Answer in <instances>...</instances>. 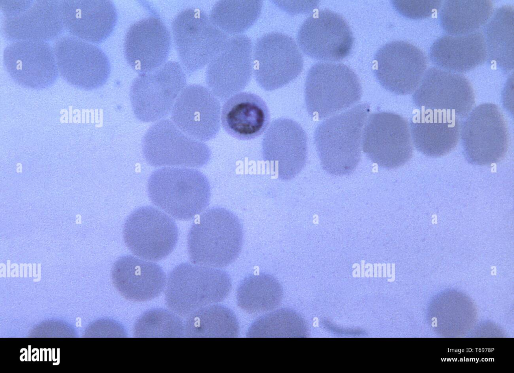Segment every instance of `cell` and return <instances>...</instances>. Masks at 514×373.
<instances>
[{"label": "cell", "mask_w": 514, "mask_h": 373, "mask_svg": "<svg viewBox=\"0 0 514 373\" xmlns=\"http://www.w3.org/2000/svg\"><path fill=\"white\" fill-rule=\"evenodd\" d=\"M493 6L488 1H449L440 12L444 30L454 35L469 34L482 26L490 17Z\"/></svg>", "instance_id": "30"}, {"label": "cell", "mask_w": 514, "mask_h": 373, "mask_svg": "<svg viewBox=\"0 0 514 373\" xmlns=\"http://www.w3.org/2000/svg\"><path fill=\"white\" fill-rule=\"evenodd\" d=\"M432 62L450 72H464L481 64L487 55L485 39L475 32L463 35L445 36L430 48Z\"/></svg>", "instance_id": "27"}, {"label": "cell", "mask_w": 514, "mask_h": 373, "mask_svg": "<svg viewBox=\"0 0 514 373\" xmlns=\"http://www.w3.org/2000/svg\"><path fill=\"white\" fill-rule=\"evenodd\" d=\"M174 220L152 206L141 207L132 212L125 221L123 237L128 249L141 258L158 261L174 250L178 240Z\"/></svg>", "instance_id": "11"}, {"label": "cell", "mask_w": 514, "mask_h": 373, "mask_svg": "<svg viewBox=\"0 0 514 373\" xmlns=\"http://www.w3.org/2000/svg\"><path fill=\"white\" fill-rule=\"evenodd\" d=\"M361 94L358 77L344 64L318 62L307 73L305 105L313 118L324 119L346 109L359 101Z\"/></svg>", "instance_id": "5"}, {"label": "cell", "mask_w": 514, "mask_h": 373, "mask_svg": "<svg viewBox=\"0 0 514 373\" xmlns=\"http://www.w3.org/2000/svg\"><path fill=\"white\" fill-rule=\"evenodd\" d=\"M460 136L466 160L470 164L487 165L499 162L509 146L504 118L493 104H481L462 122Z\"/></svg>", "instance_id": "6"}, {"label": "cell", "mask_w": 514, "mask_h": 373, "mask_svg": "<svg viewBox=\"0 0 514 373\" xmlns=\"http://www.w3.org/2000/svg\"><path fill=\"white\" fill-rule=\"evenodd\" d=\"M255 81L266 91L281 88L295 79L303 67L300 48L290 36L278 32L266 33L255 42L252 52Z\"/></svg>", "instance_id": "10"}, {"label": "cell", "mask_w": 514, "mask_h": 373, "mask_svg": "<svg viewBox=\"0 0 514 373\" xmlns=\"http://www.w3.org/2000/svg\"><path fill=\"white\" fill-rule=\"evenodd\" d=\"M370 107L367 103L330 117L316 127L314 142L323 169L333 175H348L361 156L363 127Z\"/></svg>", "instance_id": "2"}, {"label": "cell", "mask_w": 514, "mask_h": 373, "mask_svg": "<svg viewBox=\"0 0 514 373\" xmlns=\"http://www.w3.org/2000/svg\"><path fill=\"white\" fill-rule=\"evenodd\" d=\"M165 301L177 315L188 317L205 306L224 300L232 287L231 278L219 268L188 262L175 266L166 283Z\"/></svg>", "instance_id": "4"}, {"label": "cell", "mask_w": 514, "mask_h": 373, "mask_svg": "<svg viewBox=\"0 0 514 373\" xmlns=\"http://www.w3.org/2000/svg\"><path fill=\"white\" fill-rule=\"evenodd\" d=\"M299 47L314 59L335 61L351 52L354 38L344 19L329 10L318 11L308 17L297 33Z\"/></svg>", "instance_id": "16"}, {"label": "cell", "mask_w": 514, "mask_h": 373, "mask_svg": "<svg viewBox=\"0 0 514 373\" xmlns=\"http://www.w3.org/2000/svg\"><path fill=\"white\" fill-rule=\"evenodd\" d=\"M273 3L280 9L290 15H295L310 11L315 1H273Z\"/></svg>", "instance_id": "35"}, {"label": "cell", "mask_w": 514, "mask_h": 373, "mask_svg": "<svg viewBox=\"0 0 514 373\" xmlns=\"http://www.w3.org/2000/svg\"><path fill=\"white\" fill-rule=\"evenodd\" d=\"M410 122L412 140L416 149L430 157H439L457 145L462 120L442 113L420 110Z\"/></svg>", "instance_id": "25"}, {"label": "cell", "mask_w": 514, "mask_h": 373, "mask_svg": "<svg viewBox=\"0 0 514 373\" xmlns=\"http://www.w3.org/2000/svg\"><path fill=\"white\" fill-rule=\"evenodd\" d=\"M60 8L66 31L73 36L92 44L107 39L116 24V9L110 1H61Z\"/></svg>", "instance_id": "23"}, {"label": "cell", "mask_w": 514, "mask_h": 373, "mask_svg": "<svg viewBox=\"0 0 514 373\" xmlns=\"http://www.w3.org/2000/svg\"><path fill=\"white\" fill-rule=\"evenodd\" d=\"M243 227L232 212L210 208L194 221L188 233L187 248L194 264L221 268L239 256L243 243Z\"/></svg>", "instance_id": "1"}, {"label": "cell", "mask_w": 514, "mask_h": 373, "mask_svg": "<svg viewBox=\"0 0 514 373\" xmlns=\"http://www.w3.org/2000/svg\"><path fill=\"white\" fill-rule=\"evenodd\" d=\"M142 151L146 161L155 167H200L211 157L205 144L186 135L168 119L157 122L146 131Z\"/></svg>", "instance_id": "9"}, {"label": "cell", "mask_w": 514, "mask_h": 373, "mask_svg": "<svg viewBox=\"0 0 514 373\" xmlns=\"http://www.w3.org/2000/svg\"><path fill=\"white\" fill-rule=\"evenodd\" d=\"M171 46V37L166 25L158 17H149L128 29L124 38V57L136 71L148 72L165 63Z\"/></svg>", "instance_id": "22"}, {"label": "cell", "mask_w": 514, "mask_h": 373, "mask_svg": "<svg viewBox=\"0 0 514 373\" xmlns=\"http://www.w3.org/2000/svg\"><path fill=\"white\" fill-rule=\"evenodd\" d=\"M252 52V43L247 36L234 35L208 64L206 82L218 99L226 101L249 83L253 71Z\"/></svg>", "instance_id": "17"}, {"label": "cell", "mask_w": 514, "mask_h": 373, "mask_svg": "<svg viewBox=\"0 0 514 373\" xmlns=\"http://www.w3.org/2000/svg\"><path fill=\"white\" fill-rule=\"evenodd\" d=\"M149 197L172 217L189 220L203 212L211 196L208 179L200 171L184 167H163L154 171L147 184Z\"/></svg>", "instance_id": "3"}, {"label": "cell", "mask_w": 514, "mask_h": 373, "mask_svg": "<svg viewBox=\"0 0 514 373\" xmlns=\"http://www.w3.org/2000/svg\"><path fill=\"white\" fill-rule=\"evenodd\" d=\"M112 278L119 293L136 302L157 297L167 283L165 272L159 264L130 255L121 256L115 262Z\"/></svg>", "instance_id": "24"}, {"label": "cell", "mask_w": 514, "mask_h": 373, "mask_svg": "<svg viewBox=\"0 0 514 373\" xmlns=\"http://www.w3.org/2000/svg\"><path fill=\"white\" fill-rule=\"evenodd\" d=\"M262 155L279 179H293L306 164L307 138L305 131L292 119L275 120L264 136Z\"/></svg>", "instance_id": "19"}, {"label": "cell", "mask_w": 514, "mask_h": 373, "mask_svg": "<svg viewBox=\"0 0 514 373\" xmlns=\"http://www.w3.org/2000/svg\"><path fill=\"white\" fill-rule=\"evenodd\" d=\"M420 110L443 113L462 120L475 102L473 90L465 77L436 68L425 72L413 96Z\"/></svg>", "instance_id": "15"}, {"label": "cell", "mask_w": 514, "mask_h": 373, "mask_svg": "<svg viewBox=\"0 0 514 373\" xmlns=\"http://www.w3.org/2000/svg\"><path fill=\"white\" fill-rule=\"evenodd\" d=\"M54 51L59 73L71 85L90 90L102 86L107 80L109 61L98 46L73 36H65L55 43Z\"/></svg>", "instance_id": "14"}, {"label": "cell", "mask_w": 514, "mask_h": 373, "mask_svg": "<svg viewBox=\"0 0 514 373\" xmlns=\"http://www.w3.org/2000/svg\"><path fill=\"white\" fill-rule=\"evenodd\" d=\"M283 289L273 275L260 273L244 277L236 291L237 305L250 314L271 311L281 303Z\"/></svg>", "instance_id": "28"}, {"label": "cell", "mask_w": 514, "mask_h": 373, "mask_svg": "<svg viewBox=\"0 0 514 373\" xmlns=\"http://www.w3.org/2000/svg\"><path fill=\"white\" fill-rule=\"evenodd\" d=\"M303 323L298 314L283 308L265 315L249 327L248 337H294L301 336Z\"/></svg>", "instance_id": "33"}, {"label": "cell", "mask_w": 514, "mask_h": 373, "mask_svg": "<svg viewBox=\"0 0 514 373\" xmlns=\"http://www.w3.org/2000/svg\"><path fill=\"white\" fill-rule=\"evenodd\" d=\"M262 7V1H219L212 7L209 17L221 31L236 35L255 23Z\"/></svg>", "instance_id": "32"}, {"label": "cell", "mask_w": 514, "mask_h": 373, "mask_svg": "<svg viewBox=\"0 0 514 373\" xmlns=\"http://www.w3.org/2000/svg\"><path fill=\"white\" fill-rule=\"evenodd\" d=\"M172 30L180 61L188 73L208 64L228 39L204 12L195 8L179 13L172 22Z\"/></svg>", "instance_id": "7"}, {"label": "cell", "mask_w": 514, "mask_h": 373, "mask_svg": "<svg viewBox=\"0 0 514 373\" xmlns=\"http://www.w3.org/2000/svg\"><path fill=\"white\" fill-rule=\"evenodd\" d=\"M374 72L387 90L407 95L419 86L425 73L427 60L416 46L405 41L387 43L376 52Z\"/></svg>", "instance_id": "18"}, {"label": "cell", "mask_w": 514, "mask_h": 373, "mask_svg": "<svg viewBox=\"0 0 514 373\" xmlns=\"http://www.w3.org/2000/svg\"><path fill=\"white\" fill-rule=\"evenodd\" d=\"M5 37L13 42H47L59 36L63 25L58 1H1Z\"/></svg>", "instance_id": "13"}, {"label": "cell", "mask_w": 514, "mask_h": 373, "mask_svg": "<svg viewBox=\"0 0 514 373\" xmlns=\"http://www.w3.org/2000/svg\"><path fill=\"white\" fill-rule=\"evenodd\" d=\"M362 150L378 166L393 169L412 157V140L407 121L397 114L380 112L370 115L361 140Z\"/></svg>", "instance_id": "12"}, {"label": "cell", "mask_w": 514, "mask_h": 373, "mask_svg": "<svg viewBox=\"0 0 514 373\" xmlns=\"http://www.w3.org/2000/svg\"><path fill=\"white\" fill-rule=\"evenodd\" d=\"M221 106L218 99L199 84L185 87L171 111L172 121L183 133L203 142L214 138L220 126Z\"/></svg>", "instance_id": "21"}, {"label": "cell", "mask_w": 514, "mask_h": 373, "mask_svg": "<svg viewBox=\"0 0 514 373\" xmlns=\"http://www.w3.org/2000/svg\"><path fill=\"white\" fill-rule=\"evenodd\" d=\"M177 315L165 309L150 310L137 322L135 334L138 337L182 336L184 334V326Z\"/></svg>", "instance_id": "34"}, {"label": "cell", "mask_w": 514, "mask_h": 373, "mask_svg": "<svg viewBox=\"0 0 514 373\" xmlns=\"http://www.w3.org/2000/svg\"><path fill=\"white\" fill-rule=\"evenodd\" d=\"M3 60L13 80L26 88H47L52 85L58 76L54 49L46 42H13L5 48Z\"/></svg>", "instance_id": "20"}, {"label": "cell", "mask_w": 514, "mask_h": 373, "mask_svg": "<svg viewBox=\"0 0 514 373\" xmlns=\"http://www.w3.org/2000/svg\"><path fill=\"white\" fill-rule=\"evenodd\" d=\"M186 83L185 72L175 61H168L155 70L140 73L133 81L130 92L135 116L143 122L159 121L165 118Z\"/></svg>", "instance_id": "8"}, {"label": "cell", "mask_w": 514, "mask_h": 373, "mask_svg": "<svg viewBox=\"0 0 514 373\" xmlns=\"http://www.w3.org/2000/svg\"><path fill=\"white\" fill-rule=\"evenodd\" d=\"M239 331L234 312L216 304L193 312L187 317L184 325V334L189 337H236Z\"/></svg>", "instance_id": "29"}, {"label": "cell", "mask_w": 514, "mask_h": 373, "mask_svg": "<svg viewBox=\"0 0 514 373\" xmlns=\"http://www.w3.org/2000/svg\"><path fill=\"white\" fill-rule=\"evenodd\" d=\"M270 112L265 102L258 95L240 92L227 99L222 107L221 121L225 131L241 140H251L266 130Z\"/></svg>", "instance_id": "26"}, {"label": "cell", "mask_w": 514, "mask_h": 373, "mask_svg": "<svg viewBox=\"0 0 514 373\" xmlns=\"http://www.w3.org/2000/svg\"><path fill=\"white\" fill-rule=\"evenodd\" d=\"M488 54L502 70L513 67V10L504 6L496 11L485 32Z\"/></svg>", "instance_id": "31"}]
</instances>
